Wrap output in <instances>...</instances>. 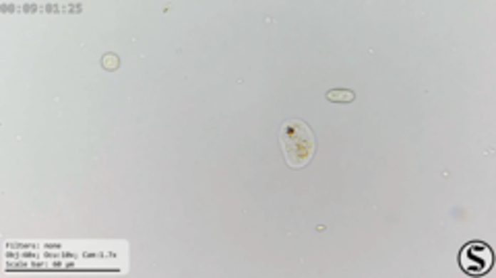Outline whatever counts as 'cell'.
Instances as JSON below:
<instances>
[{
	"instance_id": "3",
	"label": "cell",
	"mask_w": 496,
	"mask_h": 278,
	"mask_svg": "<svg viewBox=\"0 0 496 278\" xmlns=\"http://www.w3.org/2000/svg\"><path fill=\"white\" fill-rule=\"evenodd\" d=\"M325 97L331 103H351V101L356 100V93L350 91V89H331V91H327Z\"/></svg>"
},
{
	"instance_id": "2",
	"label": "cell",
	"mask_w": 496,
	"mask_h": 278,
	"mask_svg": "<svg viewBox=\"0 0 496 278\" xmlns=\"http://www.w3.org/2000/svg\"><path fill=\"white\" fill-rule=\"evenodd\" d=\"M495 264V254L484 241H472L459 252V266L470 277H484Z\"/></svg>"
},
{
	"instance_id": "1",
	"label": "cell",
	"mask_w": 496,
	"mask_h": 278,
	"mask_svg": "<svg viewBox=\"0 0 496 278\" xmlns=\"http://www.w3.org/2000/svg\"><path fill=\"white\" fill-rule=\"evenodd\" d=\"M279 144L291 169H304L316 153L314 132L304 119H286L279 130Z\"/></svg>"
},
{
	"instance_id": "4",
	"label": "cell",
	"mask_w": 496,
	"mask_h": 278,
	"mask_svg": "<svg viewBox=\"0 0 496 278\" xmlns=\"http://www.w3.org/2000/svg\"><path fill=\"white\" fill-rule=\"evenodd\" d=\"M102 66L105 70H116L120 66V60H118L116 54H105L102 58Z\"/></svg>"
}]
</instances>
